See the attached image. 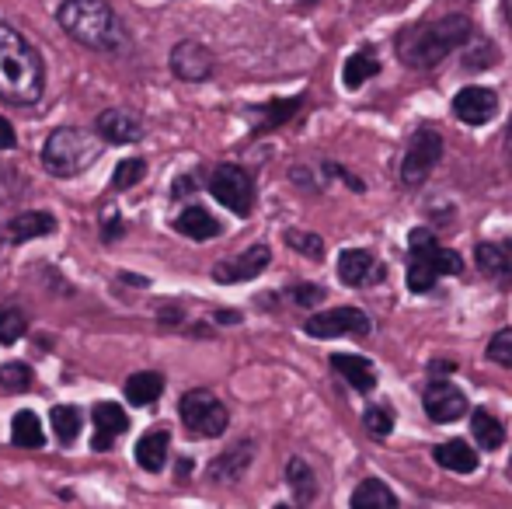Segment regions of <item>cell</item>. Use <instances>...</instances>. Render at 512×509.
Returning <instances> with one entry per match:
<instances>
[{
	"label": "cell",
	"instance_id": "cell-41",
	"mask_svg": "<svg viewBox=\"0 0 512 509\" xmlns=\"http://www.w3.org/2000/svg\"><path fill=\"white\" fill-rule=\"evenodd\" d=\"M450 370H457V363H453V360H439V363H432V374H450Z\"/></svg>",
	"mask_w": 512,
	"mask_h": 509
},
{
	"label": "cell",
	"instance_id": "cell-26",
	"mask_svg": "<svg viewBox=\"0 0 512 509\" xmlns=\"http://www.w3.org/2000/svg\"><path fill=\"white\" fill-rule=\"evenodd\" d=\"M11 443L14 447H25V450H39L46 443V433H42V422L35 412H18L11 419Z\"/></svg>",
	"mask_w": 512,
	"mask_h": 509
},
{
	"label": "cell",
	"instance_id": "cell-40",
	"mask_svg": "<svg viewBox=\"0 0 512 509\" xmlns=\"http://www.w3.org/2000/svg\"><path fill=\"white\" fill-rule=\"evenodd\" d=\"M14 143H18V136H14V126L7 123L4 116H0V150H14Z\"/></svg>",
	"mask_w": 512,
	"mask_h": 509
},
{
	"label": "cell",
	"instance_id": "cell-17",
	"mask_svg": "<svg viewBox=\"0 0 512 509\" xmlns=\"http://www.w3.org/2000/svg\"><path fill=\"white\" fill-rule=\"evenodd\" d=\"M56 231V217L53 213H18L4 224L0 238L11 241V245H21V241H32V238H46V234Z\"/></svg>",
	"mask_w": 512,
	"mask_h": 509
},
{
	"label": "cell",
	"instance_id": "cell-10",
	"mask_svg": "<svg viewBox=\"0 0 512 509\" xmlns=\"http://www.w3.org/2000/svg\"><path fill=\"white\" fill-rule=\"evenodd\" d=\"M269 262H272L269 248H265V245H251V248H244L241 255L216 262L213 265V279H216V283H223V286H230V283H248V279L262 276L265 265H269Z\"/></svg>",
	"mask_w": 512,
	"mask_h": 509
},
{
	"label": "cell",
	"instance_id": "cell-44",
	"mask_svg": "<svg viewBox=\"0 0 512 509\" xmlns=\"http://www.w3.org/2000/svg\"><path fill=\"white\" fill-rule=\"evenodd\" d=\"M276 509H293V506H276Z\"/></svg>",
	"mask_w": 512,
	"mask_h": 509
},
{
	"label": "cell",
	"instance_id": "cell-5",
	"mask_svg": "<svg viewBox=\"0 0 512 509\" xmlns=\"http://www.w3.org/2000/svg\"><path fill=\"white\" fill-rule=\"evenodd\" d=\"M95 157H98V143L88 133H81V129H67V126L56 129L46 140V147H42V164L56 178L81 175Z\"/></svg>",
	"mask_w": 512,
	"mask_h": 509
},
{
	"label": "cell",
	"instance_id": "cell-16",
	"mask_svg": "<svg viewBox=\"0 0 512 509\" xmlns=\"http://www.w3.org/2000/svg\"><path fill=\"white\" fill-rule=\"evenodd\" d=\"M98 136L108 143H136L143 140V123L126 109H105L98 116Z\"/></svg>",
	"mask_w": 512,
	"mask_h": 509
},
{
	"label": "cell",
	"instance_id": "cell-39",
	"mask_svg": "<svg viewBox=\"0 0 512 509\" xmlns=\"http://www.w3.org/2000/svg\"><path fill=\"white\" fill-rule=\"evenodd\" d=\"M102 220H105V217H102ZM102 234H105L108 241H115V238H119V234H122L119 213H115V210H108V220H105V224H102Z\"/></svg>",
	"mask_w": 512,
	"mask_h": 509
},
{
	"label": "cell",
	"instance_id": "cell-21",
	"mask_svg": "<svg viewBox=\"0 0 512 509\" xmlns=\"http://www.w3.org/2000/svg\"><path fill=\"white\" fill-rule=\"evenodd\" d=\"M432 457H436L439 468L453 471V475H471V471H478V450L464 440L439 443V447L432 450Z\"/></svg>",
	"mask_w": 512,
	"mask_h": 509
},
{
	"label": "cell",
	"instance_id": "cell-24",
	"mask_svg": "<svg viewBox=\"0 0 512 509\" xmlns=\"http://www.w3.org/2000/svg\"><path fill=\"white\" fill-rule=\"evenodd\" d=\"M377 74H380V60H377L373 49H359V53H352L342 67V81L349 91H359L370 77H377Z\"/></svg>",
	"mask_w": 512,
	"mask_h": 509
},
{
	"label": "cell",
	"instance_id": "cell-1",
	"mask_svg": "<svg viewBox=\"0 0 512 509\" xmlns=\"http://www.w3.org/2000/svg\"><path fill=\"white\" fill-rule=\"evenodd\" d=\"M46 91L42 56L14 25L0 21V98L11 105H35Z\"/></svg>",
	"mask_w": 512,
	"mask_h": 509
},
{
	"label": "cell",
	"instance_id": "cell-36",
	"mask_svg": "<svg viewBox=\"0 0 512 509\" xmlns=\"http://www.w3.org/2000/svg\"><path fill=\"white\" fill-rule=\"evenodd\" d=\"M363 426L370 429L373 436H391V429H394V415H391V408H384V405H370L366 408V415H363Z\"/></svg>",
	"mask_w": 512,
	"mask_h": 509
},
{
	"label": "cell",
	"instance_id": "cell-9",
	"mask_svg": "<svg viewBox=\"0 0 512 509\" xmlns=\"http://www.w3.org/2000/svg\"><path fill=\"white\" fill-rule=\"evenodd\" d=\"M370 328V314L359 307H331V311H317L314 318H307L304 332L310 339H342V335H366Z\"/></svg>",
	"mask_w": 512,
	"mask_h": 509
},
{
	"label": "cell",
	"instance_id": "cell-28",
	"mask_svg": "<svg viewBox=\"0 0 512 509\" xmlns=\"http://www.w3.org/2000/svg\"><path fill=\"white\" fill-rule=\"evenodd\" d=\"M49 422H53L56 440H60L63 447H70L84 429V412L77 405H56L53 412H49Z\"/></svg>",
	"mask_w": 512,
	"mask_h": 509
},
{
	"label": "cell",
	"instance_id": "cell-31",
	"mask_svg": "<svg viewBox=\"0 0 512 509\" xmlns=\"http://www.w3.org/2000/svg\"><path fill=\"white\" fill-rule=\"evenodd\" d=\"M300 105H304V98H290V102H272V105H262V109H255L258 133H262V129H272V126L286 123V119H293V116H297Z\"/></svg>",
	"mask_w": 512,
	"mask_h": 509
},
{
	"label": "cell",
	"instance_id": "cell-6",
	"mask_svg": "<svg viewBox=\"0 0 512 509\" xmlns=\"http://www.w3.org/2000/svg\"><path fill=\"white\" fill-rule=\"evenodd\" d=\"M178 415H182V426L189 429L192 436H199V440H213V436H220L230 422L227 405H223L213 391H203V387L182 394V401H178Z\"/></svg>",
	"mask_w": 512,
	"mask_h": 509
},
{
	"label": "cell",
	"instance_id": "cell-27",
	"mask_svg": "<svg viewBox=\"0 0 512 509\" xmlns=\"http://www.w3.org/2000/svg\"><path fill=\"white\" fill-rule=\"evenodd\" d=\"M286 482H290L293 499H297L300 506L314 503V496H317V478H314V471H310V464L304 461V457H293V461L286 464Z\"/></svg>",
	"mask_w": 512,
	"mask_h": 509
},
{
	"label": "cell",
	"instance_id": "cell-35",
	"mask_svg": "<svg viewBox=\"0 0 512 509\" xmlns=\"http://www.w3.org/2000/svg\"><path fill=\"white\" fill-rule=\"evenodd\" d=\"M286 245L297 248L304 258H314V262H321L324 258V241L310 231H286Z\"/></svg>",
	"mask_w": 512,
	"mask_h": 509
},
{
	"label": "cell",
	"instance_id": "cell-14",
	"mask_svg": "<svg viewBox=\"0 0 512 509\" xmlns=\"http://www.w3.org/2000/svg\"><path fill=\"white\" fill-rule=\"evenodd\" d=\"M422 405L432 422H457L460 415H467V394L450 381H436L425 387Z\"/></svg>",
	"mask_w": 512,
	"mask_h": 509
},
{
	"label": "cell",
	"instance_id": "cell-3",
	"mask_svg": "<svg viewBox=\"0 0 512 509\" xmlns=\"http://www.w3.org/2000/svg\"><path fill=\"white\" fill-rule=\"evenodd\" d=\"M56 21L70 39L95 49V53H115L126 42V32H122L108 0H63Z\"/></svg>",
	"mask_w": 512,
	"mask_h": 509
},
{
	"label": "cell",
	"instance_id": "cell-2",
	"mask_svg": "<svg viewBox=\"0 0 512 509\" xmlns=\"http://www.w3.org/2000/svg\"><path fill=\"white\" fill-rule=\"evenodd\" d=\"M474 35L471 21L464 14H453V18H439V21H422V25H408L405 32L394 39L398 46L401 63L411 70H432L460 49L467 39Z\"/></svg>",
	"mask_w": 512,
	"mask_h": 509
},
{
	"label": "cell",
	"instance_id": "cell-7",
	"mask_svg": "<svg viewBox=\"0 0 512 509\" xmlns=\"http://www.w3.org/2000/svg\"><path fill=\"white\" fill-rule=\"evenodd\" d=\"M439 157H443V136H439V129H432V126L415 129L405 147V157H401V182H405L408 189L425 185V178L436 171Z\"/></svg>",
	"mask_w": 512,
	"mask_h": 509
},
{
	"label": "cell",
	"instance_id": "cell-13",
	"mask_svg": "<svg viewBox=\"0 0 512 509\" xmlns=\"http://www.w3.org/2000/svg\"><path fill=\"white\" fill-rule=\"evenodd\" d=\"M495 112H499V95H495V91H488V88H478V84L457 91V98H453V116H457L460 123H467V126L492 123Z\"/></svg>",
	"mask_w": 512,
	"mask_h": 509
},
{
	"label": "cell",
	"instance_id": "cell-34",
	"mask_svg": "<svg viewBox=\"0 0 512 509\" xmlns=\"http://www.w3.org/2000/svg\"><path fill=\"white\" fill-rule=\"evenodd\" d=\"M143 175H147V161H143V157L119 161V168H115V175H112V189H129V185L143 182Z\"/></svg>",
	"mask_w": 512,
	"mask_h": 509
},
{
	"label": "cell",
	"instance_id": "cell-22",
	"mask_svg": "<svg viewBox=\"0 0 512 509\" xmlns=\"http://www.w3.org/2000/svg\"><path fill=\"white\" fill-rule=\"evenodd\" d=\"M175 231L185 234V238H192V241H209V238L220 234V220H216L209 210H203V206H189V210L178 213Z\"/></svg>",
	"mask_w": 512,
	"mask_h": 509
},
{
	"label": "cell",
	"instance_id": "cell-33",
	"mask_svg": "<svg viewBox=\"0 0 512 509\" xmlns=\"http://www.w3.org/2000/svg\"><path fill=\"white\" fill-rule=\"evenodd\" d=\"M25 328H28V318L18 307H11V304L0 307V346H14V342L25 335Z\"/></svg>",
	"mask_w": 512,
	"mask_h": 509
},
{
	"label": "cell",
	"instance_id": "cell-11",
	"mask_svg": "<svg viewBox=\"0 0 512 509\" xmlns=\"http://www.w3.org/2000/svg\"><path fill=\"white\" fill-rule=\"evenodd\" d=\"M338 279L352 290H366V286H377L384 279V262L366 248H349V252L338 255Z\"/></svg>",
	"mask_w": 512,
	"mask_h": 509
},
{
	"label": "cell",
	"instance_id": "cell-4",
	"mask_svg": "<svg viewBox=\"0 0 512 509\" xmlns=\"http://www.w3.org/2000/svg\"><path fill=\"white\" fill-rule=\"evenodd\" d=\"M464 272V258L453 248H443L436 241V234L415 227L408 234V290L425 293L439 283L443 276H460Z\"/></svg>",
	"mask_w": 512,
	"mask_h": 509
},
{
	"label": "cell",
	"instance_id": "cell-30",
	"mask_svg": "<svg viewBox=\"0 0 512 509\" xmlns=\"http://www.w3.org/2000/svg\"><path fill=\"white\" fill-rule=\"evenodd\" d=\"M471 433H474V440L481 443V450H499L502 443H506V429H502V422L495 419L492 412H474Z\"/></svg>",
	"mask_w": 512,
	"mask_h": 509
},
{
	"label": "cell",
	"instance_id": "cell-23",
	"mask_svg": "<svg viewBox=\"0 0 512 509\" xmlns=\"http://www.w3.org/2000/svg\"><path fill=\"white\" fill-rule=\"evenodd\" d=\"M512 245H495V241H478V248H474V262H478V269L485 272V276L492 279H506L509 269H512Z\"/></svg>",
	"mask_w": 512,
	"mask_h": 509
},
{
	"label": "cell",
	"instance_id": "cell-12",
	"mask_svg": "<svg viewBox=\"0 0 512 509\" xmlns=\"http://www.w3.org/2000/svg\"><path fill=\"white\" fill-rule=\"evenodd\" d=\"M171 70H175V77H182V81L199 84V81H209V77H213L216 63H213V53H209L203 42L185 39L171 49Z\"/></svg>",
	"mask_w": 512,
	"mask_h": 509
},
{
	"label": "cell",
	"instance_id": "cell-8",
	"mask_svg": "<svg viewBox=\"0 0 512 509\" xmlns=\"http://www.w3.org/2000/svg\"><path fill=\"white\" fill-rule=\"evenodd\" d=\"M209 192L220 206H227L237 217H248L255 206V182L241 164H220L209 178Z\"/></svg>",
	"mask_w": 512,
	"mask_h": 509
},
{
	"label": "cell",
	"instance_id": "cell-18",
	"mask_svg": "<svg viewBox=\"0 0 512 509\" xmlns=\"http://www.w3.org/2000/svg\"><path fill=\"white\" fill-rule=\"evenodd\" d=\"M251 457H255V443L251 440H241L237 447L223 450V454L209 464V482H237V478L248 471Z\"/></svg>",
	"mask_w": 512,
	"mask_h": 509
},
{
	"label": "cell",
	"instance_id": "cell-20",
	"mask_svg": "<svg viewBox=\"0 0 512 509\" xmlns=\"http://www.w3.org/2000/svg\"><path fill=\"white\" fill-rule=\"evenodd\" d=\"M331 367L338 370V374L349 381V387H356V391L370 394L373 387H377V370H373V363L366 360V356H356V353H335L331 356Z\"/></svg>",
	"mask_w": 512,
	"mask_h": 509
},
{
	"label": "cell",
	"instance_id": "cell-15",
	"mask_svg": "<svg viewBox=\"0 0 512 509\" xmlns=\"http://www.w3.org/2000/svg\"><path fill=\"white\" fill-rule=\"evenodd\" d=\"M91 419H95V440H91V447H95L98 454H102V450H112V443L129 429V415L122 412V405H115V401L95 405Z\"/></svg>",
	"mask_w": 512,
	"mask_h": 509
},
{
	"label": "cell",
	"instance_id": "cell-43",
	"mask_svg": "<svg viewBox=\"0 0 512 509\" xmlns=\"http://www.w3.org/2000/svg\"><path fill=\"white\" fill-rule=\"evenodd\" d=\"M506 150L512 154V119H509V129H506Z\"/></svg>",
	"mask_w": 512,
	"mask_h": 509
},
{
	"label": "cell",
	"instance_id": "cell-38",
	"mask_svg": "<svg viewBox=\"0 0 512 509\" xmlns=\"http://www.w3.org/2000/svg\"><path fill=\"white\" fill-rule=\"evenodd\" d=\"M286 297H290L297 307H314V304H321V300H324V290H321V286L304 283V286H290V290H286Z\"/></svg>",
	"mask_w": 512,
	"mask_h": 509
},
{
	"label": "cell",
	"instance_id": "cell-19",
	"mask_svg": "<svg viewBox=\"0 0 512 509\" xmlns=\"http://www.w3.org/2000/svg\"><path fill=\"white\" fill-rule=\"evenodd\" d=\"M168 454H171V433L164 426L143 433L140 443H136V464L143 471H161L168 464Z\"/></svg>",
	"mask_w": 512,
	"mask_h": 509
},
{
	"label": "cell",
	"instance_id": "cell-25",
	"mask_svg": "<svg viewBox=\"0 0 512 509\" xmlns=\"http://www.w3.org/2000/svg\"><path fill=\"white\" fill-rule=\"evenodd\" d=\"M352 509H398V496L380 478H366L352 492Z\"/></svg>",
	"mask_w": 512,
	"mask_h": 509
},
{
	"label": "cell",
	"instance_id": "cell-29",
	"mask_svg": "<svg viewBox=\"0 0 512 509\" xmlns=\"http://www.w3.org/2000/svg\"><path fill=\"white\" fill-rule=\"evenodd\" d=\"M161 391H164V377L154 374V370H143V374H133L126 381V398L133 401L136 408L154 405V401L161 398Z\"/></svg>",
	"mask_w": 512,
	"mask_h": 509
},
{
	"label": "cell",
	"instance_id": "cell-32",
	"mask_svg": "<svg viewBox=\"0 0 512 509\" xmlns=\"http://www.w3.org/2000/svg\"><path fill=\"white\" fill-rule=\"evenodd\" d=\"M32 381H35V374H32V367H28V363L14 360V363H4V367H0V387H4L7 394L28 391Z\"/></svg>",
	"mask_w": 512,
	"mask_h": 509
},
{
	"label": "cell",
	"instance_id": "cell-37",
	"mask_svg": "<svg viewBox=\"0 0 512 509\" xmlns=\"http://www.w3.org/2000/svg\"><path fill=\"white\" fill-rule=\"evenodd\" d=\"M488 360L512 370V328H502V332L492 335V342H488Z\"/></svg>",
	"mask_w": 512,
	"mask_h": 509
},
{
	"label": "cell",
	"instance_id": "cell-42",
	"mask_svg": "<svg viewBox=\"0 0 512 509\" xmlns=\"http://www.w3.org/2000/svg\"><path fill=\"white\" fill-rule=\"evenodd\" d=\"M502 11H506V21L512 25V0H502Z\"/></svg>",
	"mask_w": 512,
	"mask_h": 509
}]
</instances>
